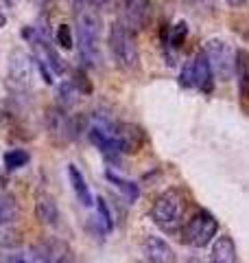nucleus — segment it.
<instances>
[{
    "instance_id": "nucleus-1",
    "label": "nucleus",
    "mask_w": 249,
    "mask_h": 263,
    "mask_svg": "<svg viewBox=\"0 0 249 263\" xmlns=\"http://www.w3.org/2000/svg\"><path fill=\"white\" fill-rule=\"evenodd\" d=\"M77 15V33H79V60L90 66V68H103V55H101V31L103 20L98 15L96 7L86 5L83 9L74 11Z\"/></svg>"
},
{
    "instance_id": "nucleus-2",
    "label": "nucleus",
    "mask_w": 249,
    "mask_h": 263,
    "mask_svg": "<svg viewBox=\"0 0 249 263\" xmlns=\"http://www.w3.org/2000/svg\"><path fill=\"white\" fill-rule=\"evenodd\" d=\"M186 209H188V200L181 189L177 186H171V189H164L153 200V206H151V219L153 224L164 230V233H177L184 224V215H186Z\"/></svg>"
},
{
    "instance_id": "nucleus-3",
    "label": "nucleus",
    "mask_w": 249,
    "mask_h": 263,
    "mask_svg": "<svg viewBox=\"0 0 249 263\" xmlns=\"http://www.w3.org/2000/svg\"><path fill=\"white\" fill-rule=\"evenodd\" d=\"M107 44H110V51L116 66L125 72H134L140 66V51L134 37V31H129L125 24L112 22L110 31H107Z\"/></svg>"
},
{
    "instance_id": "nucleus-4",
    "label": "nucleus",
    "mask_w": 249,
    "mask_h": 263,
    "mask_svg": "<svg viewBox=\"0 0 249 263\" xmlns=\"http://www.w3.org/2000/svg\"><path fill=\"white\" fill-rule=\"evenodd\" d=\"M217 233H219V219L214 217L210 211H199L184 226L181 239H184V243L190 246V248L201 250L210 241H214Z\"/></svg>"
},
{
    "instance_id": "nucleus-5",
    "label": "nucleus",
    "mask_w": 249,
    "mask_h": 263,
    "mask_svg": "<svg viewBox=\"0 0 249 263\" xmlns=\"http://www.w3.org/2000/svg\"><path fill=\"white\" fill-rule=\"evenodd\" d=\"M44 125H46V136L51 141L53 147L57 149H64L68 147L74 138V123H72V117L64 108L59 105H48L46 108V114H44Z\"/></svg>"
},
{
    "instance_id": "nucleus-6",
    "label": "nucleus",
    "mask_w": 249,
    "mask_h": 263,
    "mask_svg": "<svg viewBox=\"0 0 249 263\" xmlns=\"http://www.w3.org/2000/svg\"><path fill=\"white\" fill-rule=\"evenodd\" d=\"M203 53L210 62L212 75L219 81H230L234 77V48H232L225 40L212 37L205 42Z\"/></svg>"
},
{
    "instance_id": "nucleus-7",
    "label": "nucleus",
    "mask_w": 249,
    "mask_h": 263,
    "mask_svg": "<svg viewBox=\"0 0 249 263\" xmlns=\"http://www.w3.org/2000/svg\"><path fill=\"white\" fill-rule=\"evenodd\" d=\"M33 84V57L20 48H13L7 62V86L13 92H24Z\"/></svg>"
},
{
    "instance_id": "nucleus-8",
    "label": "nucleus",
    "mask_w": 249,
    "mask_h": 263,
    "mask_svg": "<svg viewBox=\"0 0 249 263\" xmlns=\"http://www.w3.org/2000/svg\"><path fill=\"white\" fill-rule=\"evenodd\" d=\"M112 134L118 143L122 154H138L142 147L147 145V132L136 125V123H127V121H116L112 125Z\"/></svg>"
},
{
    "instance_id": "nucleus-9",
    "label": "nucleus",
    "mask_w": 249,
    "mask_h": 263,
    "mask_svg": "<svg viewBox=\"0 0 249 263\" xmlns=\"http://www.w3.org/2000/svg\"><path fill=\"white\" fill-rule=\"evenodd\" d=\"M153 3L151 0H125L122 5V24L129 31H144L151 22Z\"/></svg>"
},
{
    "instance_id": "nucleus-10",
    "label": "nucleus",
    "mask_w": 249,
    "mask_h": 263,
    "mask_svg": "<svg viewBox=\"0 0 249 263\" xmlns=\"http://www.w3.org/2000/svg\"><path fill=\"white\" fill-rule=\"evenodd\" d=\"M88 138H90V143H92L96 149L101 152V156L107 162H112V164L118 167L122 152H120V147H118V143H116V138H114V134L110 129L98 127V125H94V123H92V125L88 127Z\"/></svg>"
},
{
    "instance_id": "nucleus-11",
    "label": "nucleus",
    "mask_w": 249,
    "mask_h": 263,
    "mask_svg": "<svg viewBox=\"0 0 249 263\" xmlns=\"http://www.w3.org/2000/svg\"><path fill=\"white\" fill-rule=\"evenodd\" d=\"M140 250H142L147 263H175V250L171 243L157 235H147L140 241Z\"/></svg>"
},
{
    "instance_id": "nucleus-12",
    "label": "nucleus",
    "mask_w": 249,
    "mask_h": 263,
    "mask_svg": "<svg viewBox=\"0 0 249 263\" xmlns=\"http://www.w3.org/2000/svg\"><path fill=\"white\" fill-rule=\"evenodd\" d=\"M33 211H35L37 221L44 226H57V221H59V209H57L55 197L48 191H37Z\"/></svg>"
},
{
    "instance_id": "nucleus-13",
    "label": "nucleus",
    "mask_w": 249,
    "mask_h": 263,
    "mask_svg": "<svg viewBox=\"0 0 249 263\" xmlns=\"http://www.w3.org/2000/svg\"><path fill=\"white\" fill-rule=\"evenodd\" d=\"M193 86L205 95H210L214 90V75H212L210 62H208L203 51H199L193 57Z\"/></svg>"
},
{
    "instance_id": "nucleus-14",
    "label": "nucleus",
    "mask_w": 249,
    "mask_h": 263,
    "mask_svg": "<svg viewBox=\"0 0 249 263\" xmlns=\"http://www.w3.org/2000/svg\"><path fill=\"white\" fill-rule=\"evenodd\" d=\"M210 263H236V243L230 235L214 237V243L210 250Z\"/></svg>"
},
{
    "instance_id": "nucleus-15",
    "label": "nucleus",
    "mask_w": 249,
    "mask_h": 263,
    "mask_svg": "<svg viewBox=\"0 0 249 263\" xmlns=\"http://www.w3.org/2000/svg\"><path fill=\"white\" fill-rule=\"evenodd\" d=\"M234 75L238 79L240 99L247 101L249 99V51L247 48H238V51H234Z\"/></svg>"
},
{
    "instance_id": "nucleus-16",
    "label": "nucleus",
    "mask_w": 249,
    "mask_h": 263,
    "mask_svg": "<svg viewBox=\"0 0 249 263\" xmlns=\"http://www.w3.org/2000/svg\"><path fill=\"white\" fill-rule=\"evenodd\" d=\"M105 180L116 189V191H120V195L125 197V200H127V204L138 202V197H140V186H138L136 182H131V180L122 178L120 174H116V171H112V169L105 171Z\"/></svg>"
},
{
    "instance_id": "nucleus-17",
    "label": "nucleus",
    "mask_w": 249,
    "mask_h": 263,
    "mask_svg": "<svg viewBox=\"0 0 249 263\" xmlns=\"http://www.w3.org/2000/svg\"><path fill=\"white\" fill-rule=\"evenodd\" d=\"M68 178H70V184H72V191L77 195V200L83 204V206H92L94 204V197H92V191L86 182V178L79 171L77 164H68Z\"/></svg>"
},
{
    "instance_id": "nucleus-18",
    "label": "nucleus",
    "mask_w": 249,
    "mask_h": 263,
    "mask_svg": "<svg viewBox=\"0 0 249 263\" xmlns=\"http://www.w3.org/2000/svg\"><path fill=\"white\" fill-rule=\"evenodd\" d=\"M20 217V204L11 193H0V226H13Z\"/></svg>"
},
{
    "instance_id": "nucleus-19",
    "label": "nucleus",
    "mask_w": 249,
    "mask_h": 263,
    "mask_svg": "<svg viewBox=\"0 0 249 263\" xmlns=\"http://www.w3.org/2000/svg\"><path fill=\"white\" fill-rule=\"evenodd\" d=\"M79 97H81V95L77 92V88H74L70 81H61V84L57 86V105H59V108H64L66 112L77 105V99H79Z\"/></svg>"
},
{
    "instance_id": "nucleus-20",
    "label": "nucleus",
    "mask_w": 249,
    "mask_h": 263,
    "mask_svg": "<svg viewBox=\"0 0 249 263\" xmlns=\"http://www.w3.org/2000/svg\"><path fill=\"white\" fill-rule=\"evenodd\" d=\"M48 246L53 252V263H79L74 257V250L64 239H48Z\"/></svg>"
},
{
    "instance_id": "nucleus-21",
    "label": "nucleus",
    "mask_w": 249,
    "mask_h": 263,
    "mask_svg": "<svg viewBox=\"0 0 249 263\" xmlns=\"http://www.w3.org/2000/svg\"><path fill=\"white\" fill-rule=\"evenodd\" d=\"M22 233L13 226H0V250H18L22 246Z\"/></svg>"
},
{
    "instance_id": "nucleus-22",
    "label": "nucleus",
    "mask_w": 249,
    "mask_h": 263,
    "mask_svg": "<svg viewBox=\"0 0 249 263\" xmlns=\"http://www.w3.org/2000/svg\"><path fill=\"white\" fill-rule=\"evenodd\" d=\"M29 152L27 149H11V152H7L5 154V158H3V162H5V169L7 171H18V169H22L24 164L29 162Z\"/></svg>"
},
{
    "instance_id": "nucleus-23",
    "label": "nucleus",
    "mask_w": 249,
    "mask_h": 263,
    "mask_svg": "<svg viewBox=\"0 0 249 263\" xmlns=\"http://www.w3.org/2000/svg\"><path fill=\"white\" fill-rule=\"evenodd\" d=\"M70 84L77 88V92H79V95H92V92H94L92 81L88 79V75H86V70H83V68H74V70H72Z\"/></svg>"
},
{
    "instance_id": "nucleus-24",
    "label": "nucleus",
    "mask_w": 249,
    "mask_h": 263,
    "mask_svg": "<svg viewBox=\"0 0 249 263\" xmlns=\"http://www.w3.org/2000/svg\"><path fill=\"white\" fill-rule=\"evenodd\" d=\"M186 37H188V24L184 20H179L175 27H171V31H169V46L181 48L186 42Z\"/></svg>"
},
{
    "instance_id": "nucleus-25",
    "label": "nucleus",
    "mask_w": 249,
    "mask_h": 263,
    "mask_svg": "<svg viewBox=\"0 0 249 263\" xmlns=\"http://www.w3.org/2000/svg\"><path fill=\"white\" fill-rule=\"evenodd\" d=\"M55 42L59 48H64V51H72L74 46V37H72V29L70 24H59L55 31Z\"/></svg>"
},
{
    "instance_id": "nucleus-26",
    "label": "nucleus",
    "mask_w": 249,
    "mask_h": 263,
    "mask_svg": "<svg viewBox=\"0 0 249 263\" xmlns=\"http://www.w3.org/2000/svg\"><path fill=\"white\" fill-rule=\"evenodd\" d=\"M0 263H37L31 252L22 250H3L0 252Z\"/></svg>"
},
{
    "instance_id": "nucleus-27",
    "label": "nucleus",
    "mask_w": 249,
    "mask_h": 263,
    "mask_svg": "<svg viewBox=\"0 0 249 263\" xmlns=\"http://www.w3.org/2000/svg\"><path fill=\"white\" fill-rule=\"evenodd\" d=\"M96 219L105 226L107 233L114 228V213L110 211V206H107V202L103 200V197H98L96 200Z\"/></svg>"
},
{
    "instance_id": "nucleus-28",
    "label": "nucleus",
    "mask_w": 249,
    "mask_h": 263,
    "mask_svg": "<svg viewBox=\"0 0 249 263\" xmlns=\"http://www.w3.org/2000/svg\"><path fill=\"white\" fill-rule=\"evenodd\" d=\"M33 257H35V261L39 263H53V252H51V246H48V239L46 241H39L33 246Z\"/></svg>"
},
{
    "instance_id": "nucleus-29",
    "label": "nucleus",
    "mask_w": 249,
    "mask_h": 263,
    "mask_svg": "<svg viewBox=\"0 0 249 263\" xmlns=\"http://www.w3.org/2000/svg\"><path fill=\"white\" fill-rule=\"evenodd\" d=\"M33 66L39 70V75H42V79H44V84H48V86H53V70L48 68V66L42 62V60H37V57H33Z\"/></svg>"
},
{
    "instance_id": "nucleus-30",
    "label": "nucleus",
    "mask_w": 249,
    "mask_h": 263,
    "mask_svg": "<svg viewBox=\"0 0 249 263\" xmlns=\"http://www.w3.org/2000/svg\"><path fill=\"white\" fill-rule=\"evenodd\" d=\"M179 84L184 88H193V60L184 64L181 68V75H179Z\"/></svg>"
},
{
    "instance_id": "nucleus-31",
    "label": "nucleus",
    "mask_w": 249,
    "mask_h": 263,
    "mask_svg": "<svg viewBox=\"0 0 249 263\" xmlns=\"http://www.w3.org/2000/svg\"><path fill=\"white\" fill-rule=\"evenodd\" d=\"M66 3H68L74 11H79V9H83V7H86V5H90L88 0H66Z\"/></svg>"
},
{
    "instance_id": "nucleus-32",
    "label": "nucleus",
    "mask_w": 249,
    "mask_h": 263,
    "mask_svg": "<svg viewBox=\"0 0 249 263\" xmlns=\"http://www.w3.org/2000/svg\"><path fill=\"white\" fill-rule=\"evenodd\" d=\"M225 3L232 7V9H238V7H245L247 0H225Z\"/></svg>"
},
{
    "instance_id": "nucleus-33",
    "label": "nucleus",
    "mask_w": 249,
    "mask_h": 263,
    "mask_svg": "<svg viewBox=\"0 0 249 263\" xmlns=\"http://www.w3.org/2000/svg\"><path fill=\"white\" fill-rule=\"evenodd\" d=\"M7 24V18H5V13H3V9H0V29H3Z\"/></svg>"
},
{
    "instance_id": "nucleus-34",
    "label": "nucleus",
    "mask_w": 249,
    "mask_h": 263,
    "mask_svg": "<svg viewBox=\"0 0 249 263\" xmlns=\"http://www.w3.org/2000/svg\"><path fill=\"white\" fill-rule=\"evenodd\" d=\"M0 3L7 5V7H13V5H15V0H0Z\"/></svg>"
},
{
    "instance_id": "nucleus-35",
    "label": "nucleus",
    "mask_w": 249,
    "mask_h": 263,
    "mask_svg": "<svg viewBox=\"0 0 249 263\" xmlns=\"http://www.w3.org/2000/svg\"><path fill=\"white\" fill-rule=\"evenodd\" d=\"M195 3H203V0H195Z\"/></svg>"
},
{
    "instance_id": "nucleus-36",
    "label": "nucleus",
    "mask_w": 249,
    "mask_h": 263,
    "mask_svg": "<svg viewBox=\"0 0 249 263\" xmlns=\"http://www.w3.org/2000/svg\"><path fill=\"white\" fill-rule=\"evenodd\" d=\"M144 263H147V261H144Z\"/></svg>"
}]
</instances>
